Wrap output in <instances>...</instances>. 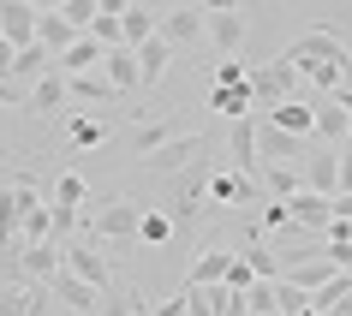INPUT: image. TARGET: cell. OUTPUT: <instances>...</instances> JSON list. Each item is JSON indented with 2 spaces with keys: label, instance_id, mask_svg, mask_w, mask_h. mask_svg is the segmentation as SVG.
Listing matches in <instances>:
<instances>
[{
  "label": "cell",
  "instance_id": "obj_1",
  "mask_svg": "<svg viewBox=\"0 0 352 316\" xmlns=\"http://www.w3.org/2000/svg\"><path fill=\"white\" fill-rule=\"evenodd\" d=\"M245 90H251V113H269L275 102L298 95V72L287 60H269V66H245Z\"/></svg>",
  "mask_w": 352,
  "mask_h": 316
},
{
  "label": "cell",
  "instance_id": "obj_2",
  "mask_svg": "<svg viewBox=\"0 0 352 316\" xmlns=\"http://www.w3.org/2000/svg\"><path fill=\"white\" fill-rule=\"evenodd\" d=\"M209 168H215V161H204V155H197L191 168H179V185H173V203L162 209V215H167L173 227H179V233H186V227H197V215H204V185H209Z\"/></svg>",
  "mask_w": 352,
  "mask_h": 316
},
{
  "label": "cell",
  "instance_id": "obj_3",
  "mask_svg": "<svg viewBox=\"0 0 352 316\" xmlns=\"http://www.w3.org/2000/svg\"><path fill=\"white\" fill-rule=\"evenodd\" d=\"M280 60H329L340 78H352V48L334 36V30H322V24H316V30H305V36H293V48H287Z\"/></svg>",
  "mask_w": 352,
  "mask_h": 316
},
{
  "label": "cell",
  "instance_id": "obj_4",
  "mask_svg": "<svg viewBox=\"0 0 352 316\" xmlns=\"http://www.w3.org/2000/svg\"><path fill=\"white\" fill-rule=\"evenodd\" d=\"M138 215H144V209L131 203V197H108L84 227H90L96 239H108V245H131V239H138Z\"/></svg>",
  "mask_w": 352,
  "mask_h": 316
},
{
  "label": "cell",
  "instance_id": "obj_5",
  "mask_svg": "<svg viewBox=\"0 0 352 316\" xmlns=\"http://www.w3.org/2000/svg\"><path fill=\"white\" fill-rule=\"evenodd\" d=\"M60 269L78 275V280H90L96 293H108V286H113V262L102 257V251H90L84 239H60Z\"/></svg>",
  "mask_w": 352,
  "mask_h": 316
},
{
  "label": "cell",
  "instance_id": "obj_6",
  "mask_svg": "<svg viewBox=\"0 0 352 316\" xmlns=\"http://www.w3.org/2000/svg\"><path fill=\"white\" fill-rule=\"evenodd\" d=\"M197 155H209L204 137H197V131H173L162 149H149V155H144V168L149 173H179V168H191Z\"/></svg>",
  "mask_w": 352,
  "mask_h": 316
},
{
  "label": "cell",
  "instance_id": "obj_7",
  "mask_svg": "<svg viewBox=\"0 0 352 316\" xmlns=\"http://www.w3.org/2000/svg\"><path fill=\"white\" fill-rule=\"evenodd\" d=\"M257 179L251 173H233V168H209V185H204V197L209 203H227V209H251L257 203Z\"/></svg>",
  "mask_w": 352,
  "mask_h": 316
},
{
  "label": "cell",
  "instance_id": "obj_8",
  "mask_svg": "<svg viewBox=\"0 0 352 316\" xmlns=\"http://www.w3.org/2000/svg\"><path fill=\"white\" fill-rule=\"evenodd\" d=\"M221 149H227V168H233V173H251V179H257V113H245V120H227Z\"/></svg>",
  "mask_w": 352,
  "mask_h": 316
},
{
  "label": "cell",
  "instance_id": "obj_9",
  "mask_svg": "<svg viewBox=\"0 0 352 316\" xmlns=\"http://www.w3.org/2000/svg\"><path fill=\"white\" fill-rule=\"evenodd\" d=\"M155 36L179 54V48H197L204 42V12L197 6H173V12H155Z\"/></svg>",
  "mask_w": 352,
  "mask_h": 316
},
{
  "label": "cell",
  "instance_id": "obj_10",
  "mask_svg": "<svg viewBox=\"0 0 352 316\" xmlns=\"http://www.w3.org/2000/svg\"><path fill=\"white\" fill-rule=\"evenodd\" d=\"M42 286H48V298H54L66 316H96V298H102V293H96L90 280H78V275H66V269H54Z\"/></svg>",
  "mask_w": 352,
  "mask_h": 316
},
{
  "label": "cell",
  "instance_id": "obj_11",
  "mask_svg": "<svg viewBox=\"0 0 352 316\" xmlns=\"http://www.w3.org/2000/svg\"><path fill=\"white\" fill-rule=\"evenodd\" d=\"M298 185L316 191V197H334V191H340V161H334V149H322V144L305 149V161H298Z\"/></svg>",
  "mask_w": 352,
  "mask_h": 316
},
{
  "label": "cell",
  "instance_id": "obj_12",
  "mask_svg": "<svg viewBox=\"0 0 352 316\" xmlns=\"http://www.w3.org/2000/svg\"><path fill=\"white\" fill-rule=\"evenodd\" d=\"M305 149H311V137H293V131L257 120V161H287V168H298V161H305Z\"/></svg>",
  "mask_w": 352,
  "mask_h": 316
},
{
  "label": "cell",
  "instance_id": "obj_13",
  "mask_svg": "<svg viewBox=\"0 0 352 316\" xmlns=\"http://www.w3.org/2000/svg\"><path fill=\"white\" fill-rule=\"evenodd\" d=\"M204 42L221 60H233L245 48V19H239V12H204Z\"/></svg>",
  "mask_w": 352,
  "mask_h": 316
},
{
  "label": "cell",
  "instance_id": "obj_14",
  "mask_svg": "<svg viewBox=\"0 0 352 316\" xmlns=\"http://www.w3.org/2000/svg\"><path fill=\"white\" fill-rule=\"evenodd\" d=\"M0 36H6V48H30L36 42V6L30 0H0Z\"/></svg>",
  "mask_w": 352,
  "mask_h": 316
},
{
  "label": "cell",
  "instance_id": "obj_15",
  "mask_svg": "<svg viewBox=\"0 0 352 316\" xmlns=\"http://www.w3.org/2000/svg\"><path fill=\"white\" fill-rule=\"evenodd\" d=\"M102 78L113 84L120 102H131V95L144 90V78H138V54H131V48H108V54H102Z\"/></svg>",
  "mask_w": 352,
  "mask_h": 316
},
{
  "label": "cell",
  "instance_id": "obj_16",
  "mask_svg": "<svg viewBox=\"0 0 352 316\" xmlns=\"http://www.w3.org/2000/svg\"><path fill=\"white\" fill-rule=\"evenodd\" d=\"M24 108L30 113H42V120H54V113H66L72 102H66V78L60 72H42L30 90H24Z\"/></svg>",
  "mask_w": 352,
  "mask_h": 316
},
{
  "label": "cell",
  "instance_id": "obj_17",
  "mask_svg": "<svg viewBox=\"0 0 352 316\" xmlns=\"http://www.w3.org/2000/svg\"><path fill=\"white\" fill-rule=\"evenodd\" d=\"M102 54H108V48H102L96 36H78V42H66V48L54 54V72H60V78H72V72H102Z\"/></svg>",
  "mask_w": 352,
  "mask_h": 316
},
{
  "label": "cell",
  "instance_id": "obj_18",
  "mask_svg": "<svg viewBox=\"0 0 352 316\" xmlns=\"http://www.w3.org/2000/svg\"><path fill=\"white\" fill-rule=\"evenodd\" d=\"M66 102H78V108H113L120 95H113V84L102 72H72L66 78Z\"/></svg>",
  "mask_w": 352,
  "mask_h": 316
},
{
  "label": "cell",
  "instance_id": "obj_19",
  "mask_svg": "<svg viewBox=\"0 0 352 316\" xmlns=\"http://www.w3.org/2000/svg\"><path fill=\"white\" fill-rule=\"evenodd\" d=\"M42 72H54V54H48L42 42H30V48H12V66H6V78H12L19 90H30Z\"/></svg>",
  "mask_w": 352,
  "mask_h": 316
},
{
  "label": "cell",
  "instance_id": "obj_20",
  "mask_svg": "<svg viewBox=\"0 0 352 316\" xmlns=\"http://www.w3.org/2000/svg\"><path fill=\"white\" fill-rule=\"evenodd\" d=\"M131 54H138V78H144V90H149V84H162V78L173 72V60H179V54H173V48H167L162 36H149V42H138V48H131Z\"/></svg>",
  "mask_w": 352,
  "mask_h": 316
},
{
  "label": "cell",
  "instance_id": "obj_21",
  "mask_svg": "<svg viewBox=\"0 0 352 316\" xmlns=\"http://www.w3.org/2000/svg\"><path fill=\"white\" fill-rule=\"evenodd\" d=\"M257 120H269V126H280V131H293V137H311V102L305 95H287V102H275L269 113H257Z\"/></svg>",
  "mask_w": 352,
  "mask_h": 316
},
{
  "label": "cell",
  "instance_id": "obj_22",
  "mask_svg": "<svg viewBox=\"0 0 352 316\" xmlns=\"http://www.w3.org/2000/svg\"><path fill=\"white\" fill-rule=\"evenodd\" d=\"M227 262H233V251H227V245H204V251H197V262L186 269V280H179V286H215V280L227 275Z\"/></svg>",
  "mask_w": 352,
  "mask_h": 316
},
{
  "label": "cell",
  "instance_id": "obj_23",
  "mask_svg": "<svg viewBox=\"0 0 352 316\" xmlns=\"http://www.w3.org/2000/svg\"><path fill=\"white\" fill-rule=\"evenodd\" d=\"M257 185H263V197H275V203H287L293 191H305L298 185V168H287V161H257Z\"/></svg>",
  "mask_w": 352,
  "mask_h": 316
},
{
  "label": "cell",
  "instance_id": "obj_24",
  "mask_svg": "<svg viewBox=\"0 0 352 316\" xmlns=\"http://www.w3.org/2000/svg\"><path fill=\"white\" fill-rule=\"evenodd\" d=\"M287 215H293L305 233H316V239H322V221H329V197H316V191H293V197H287Z\"/></svg>",
  "mask_w": 352,
  "mask_h": 316
},
{
  "label": "cell",
  "instance_id": "obj_25",
  "mask_svg": "<svg viewBox=\"0 0 352 316\" xmlns=\"http://www.w3.org/2000/svg\"><path fill=\"white\" fill-rule=\"evenodd\" d=\"M173 131H179V126H173V120H138V126L126 131V149H131V155H138V161H144L149 149H162L167 137H173Z\"/></svg>",
  "mask_w": 352,
  "mask_h": 316
},
{
  "label": "cell",
  "instance_id": "obj_26",
  "mask_svg": "<svg viewBox=\"0 0 352 316\" xmlns=\"http://www.w3.org/2000/svg\"><path fill=\"white\" fill-rule=\"evenodd\" d=\"M96 316H149V298L138 286H108L96 298Z\"/></svg>",
  "mask_w": 352,
  "mask_h": 316
},
{
  "label": "cell",
  "instance_id": "obj_27",
  "mask_svg": "<svg viewBox=\"0 0 352 316\" xmlns=\"http://www.w3.org/2000/svg\"><path fill=\"white\" fill-rule=\"evenodd\" d=\"M149 36H155V12L131 0L126 12H120V42H126V48H138V42H149Z\"/></svg>",
  "mask_w": 352,
  "mask_h": 316
},
{
  "label": "cell",
  "instance_id": "obj_28",
  "mask_svg": "<svg viewBox=\"0 0 352 316\" xmlns=\"http://www.w3.org/2000/svg\"><path fill=\"white\" fill-rule=\"evenodd\" d=\"M36 42L48 48V54H60L66 42H78V30H72L66 19H60V12H36Z\"/></svg>",
  "mask_w": 352,
  "mask_h": 316
},
{
  "label": "cell",
  "instance_id": "obj_29",
  "mask_svg": "<svg viewBox=\"0 0 352 316\" xmlns=\"http://www.w3.org/2000/svg\"><path fill=\"white\" fill-rule=\"evenodd\" d=\"M66 131H72V149H96L108 137V120H96V113H66Z\"/></svg>",
  "mask_w": 352,
  "mask_h": 316
},
{
  "label": "cell",
  "instance_id": "obj_30",
  "mask_svg": "<svg viewBox=\"0 0 352 316\" xmlns=\"http://www.w3.org/2000/svg\"><path fill=\"white\" fill-rule=\"evenodd\" d=\"M84 203H90V185H84V173L66 168L54 179V209H84Z\"/></svg>",
  "mask_w": 352,
  "mask_h": 316
},
{
  "label": "cell",
  "instance_id": "obj_31",
  "mask_svg": "<svg viewBox=\"0 0 352 316\" xmlns=\"http://www.w3.org/2000/svg\"><path fill=\"white\" fill-rule=\"evenodd\" d=\"M209 108L227 113V120H245V113H251V90H245V84H233V90H215V95H209Z\"/></svg>",
  "mask_w": 352,
  "mask_h": 316
},
{
  "label": "cell",
  "instance_id": "obj_32",
  "mask_svg": "<svg viewBox=\"0 0 352 316\" xmlns=\"http://www.w3.org/2000/svg\"><path fill=\"white\" fill-rule=\"evenodd\" d=\"M138 239L144 245H167L173 239V221H167L162 209H144V215H138Z\"/></svg>",
  "mask_w": 352,
  "mask_h": 316
},
{
  "label": "cell",
  "instance_id": "obj_33",
  "mask_svg": "<svg viewBox=\"0 0 352 316\" xmlns=\"http://www.w3.org/2000/svg\"><path fill=\"white\" fill-rule=\"evenodd\" d=\"M298 311H311V293L293 280H275V316H298Z\"/></svg>",
  "mask_w": 352,
  "mask_h": 316
},
{
  "label": "cell",
  "instance_id": "obj_34",
  "mask_svg": "<svg viewBox=\"0 0 352 316\" xmlns=\"http://www.w3.org/2000/svg\"><path fill=\"white\" fill-rule=\"evenodd\" d=\"M239 257H245V269H251L257 280H280V257H275V251H263V245H251V251H239Z\"/></svg>",
  "mask_w": 352,
  "mask_h": 316
},
{
  "label": "cell",
  "instance_id": "obj_35",
  "mask_svg": "<svg viewBox=\"0 0 352 316\" xmlns=\"http://www.w3.org/2000/svg\"><path fill=\"white\" fill-rule=\"evenodd\" d=\"M60 19L72 24L78 36H90V24H96V0H66V6H60Z\"/></svg>",
  "mask_w": 352,
  "mask_h": 316
},
{
  "label": "cell",
  "instance_id": "obj_36",
  "mask_svg": "<svg viewBox=\"0 0 352 316\" xmlns=\"http://www.w3.org/2000/svg\"><path fill=\"white\" fill-rule=\"evenodd\" d=\"M24 316H54V298L42 280H24Z\"/></svg>",
  "mask_w": 352,
  "mask_h": 316
},
{
  "label": "cell",
  "instance_id": "obj_37",
  "mask_svg": "<svg viewBox=\"0 0 352 316\" xmlns=\"http://www.w3.org/2000/svg\"><path fill=\"white\" fill-rule=\"evenodd\" d=\"M287 227H293V215H287V203H275V197H269V209L257 215V233H287Z\"/></svg>",
  "mask_w": 352,
  "mask_h": 316
},
{
  "label": "cell",
  "instance_id": "obj_38",
  "mask_svg": "<svg viewBox=\"0 0 352 316\" xmlns=\"http://www.w3.org/2000/svg\"><path fill=\"white\" fill-rule=\"evenodd\" d=\"M233 84H245V66H239V54L215 66V90H233Z\"/></svg>",
  "mask_w": 352,
  "mask_h": 316
},
{
  "label": "cell",
  "instance_id": "obj_39",
  "mask_svg": "<svg viewBox=\"0 0 352 316\" xmlns=\"http://www.w3.org/2000/svg\"><path fill=\"white\" fill-rule=\"evenodd\" d=\"M149 316H186V293H173V298H162V304H149Z\"/></svg>",
  "mask_w": 352,
  "mask_h": 316
},
{
  "label": "cell",
  "instance_id": "obj_40",
  "mask_svg": "<svg viewBox=\"0 0 352 316\" xmlns=\"http://www.w3.org/2000/svg\"><path fill=\"white\" fill-rule=\"evenodd\" d=\"M0 108H24V90L12 84V78H0Z\"/></svg>",
  "mask_w": 352,
  "mask_h": 316
},
{
  "label": "cell",
  "instance_id": "obj_41",
  "mask_svg": "<svg viewBox=\"0 0 352 316\" xmlns=\"http://www.w3.org/2000/svg\"><path fill=\"white\" fill-rule=\"evenodd\" d=\"M334 161H340V191H352V149H334Z\"/></svg>",
  "mask_w": 352,
  "mask_h": 316
},
{
  "label": "cell",
  "instance_id": "obj_42",
  "mask_svg": "<svg viewBox=\"0 0 352 316\" xmlns=\"http://www.w3.org/2000/svg\"><path fill=\"white\" fill-rule=\"evenodd\" d=\"M126 6H131V0H96V12H102V19H120Z\"/></svg>",
  "mask_w": 352,
  "mask_h": 316
},
{
  "label": "cell",
  "instance_id": "obj_43",
  "mask_svg": "<svg viewBox=\"0 0 352 316\" xmlns=\"http://www.w3.org/2000/svg\"><path fill=\"white\" fill-rule=\"evenodd\" d=\"M197 12H239V0H204Z\"/></svg>",
  "mask_w": 352,
  "mask_h": 316
},
{
  "label": "cell",
  "instance_id": "obj_44",
  "mask_svg": "<svg viewBox=\"0 0 352 316\" xmlns=\"http://www.w3.org/2000/svg\"><path fill=\"white\" fill-rule=\"evenodd\" d=\"M329 316H352V286H346L340 298H334V311H329Z\"/></svg>",
  "mask_w": 352,
  "mask_h": 316
},
{
  "label": "cell",
  "instance_id": "obj_45",
  "mask_svg": "<svg viewBox=\"0 0 352 316\" xmlns=\"http://www.w3.org/2000/svg\"><path fill=\"white\" fill-rule=\"evenodd\" d=\"M30 6H36V12H60V6H66V0H30Z\"/></svg>",
  "mask_w": 352,
  "mask_h": 316
},
{
  "label": "cell",
  "instance_id": "obj_46",
  "mask_svg": "<svg viewBox=\"0 0 352 316\" xmlns=\"http://www.w3.org/2000/svg\"><path fill=\"white\" fill-rule=\"evenodd\" d=\"M340 149H352V126H346V137H340Z\"/></svg>",
  "mask_w": 352,
  "mask_h": 316
}]
</instances>
